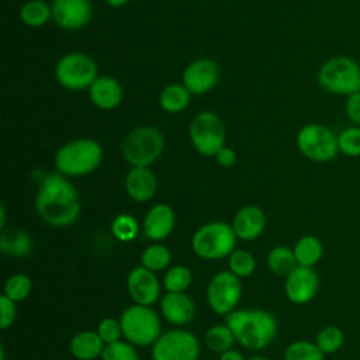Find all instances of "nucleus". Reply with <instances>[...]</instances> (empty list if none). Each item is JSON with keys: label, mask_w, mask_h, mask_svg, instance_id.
Returning <instances> with one entry per match:
<instances>
[{"label": "nucleus", "mask_w": 360, "mask_h": 360, "mask_svg": "<svg viewBox=\"0 0 360 360\" xmlns=\"http://www.w3.org/2000/svg\"><path fill=\"white\" fill-rule=\"evenodd\" d=\"M190 139L200 155L215 156L225 142V125L217 114L200 112L190 124Z\"/></svg>", "instance_id": "9d476101"}, {"label": "nucleus", "mask_w": 360, "mask_h": 360, "mask_svg": "<svg viewBox=\"0 0 360 360\" xmlns=\"http://www.w3.org/2000/svg\"><path fill=\"white\" fill-rule=\"evenodd\" d=\"M0 228H6V210L3 205L0 207Z\"/></svg>", "instance_id": "c03bdc74"}, {"label": "nucleus", "mask_w": 360, "mask_h": 360, "mask_svg": "<svg viewBox=\"0 0 360 360\" xmlns=\"http://www.w3.org/2000/svg\"><path fill=\"white\" fill-rule=\"evenodd\" d=\"M31 290H32L31 278L24 273H15L6 280L3 294L10 300H13L14 302H20L30 295Z\"/></svg>", "instance_id": "473e14b6"}, {"label": "nucleus", "mask_w": 360, "mask_h": 360, "mask_svg": "<svg viewBox=\"0 0 360 360\" xmlns=\"http://www.w3.org/2000/svg\"><path fill=\"white\" fill-rule=\"evenodd\" d=\"M35 208L38 215L51 226H69L80 214L77 190L62 173H48L41 180Z\"/></svg>", "instance_id": "f257e3e1"}, {"label": "nucleus", "mask_w": 360, "mask_h": 360, "mask_svg": "<svg viewBox=\"0 0 360 360\" xmlns=\"http://www.w3.org/2000/svg\"><path fill=\"white\" fill-rule=\"evenodd\" d=\"M315 343L323 354H333L345 345V333L336 325H326L316 333Z\"/></svg>", "instance_id": "c756f323"}, {"label": "nucleus", "mask_w": 360, "mask_h": 360, "mask_svg": "<svg viewBox=\"0 0 360 360\" xmlns=\"http://www.w3.org/2000/svg\"><path fill=\"white\" fill-rule=\"evenodd\" d=\"M152 360H198L200 342L186 329H172L162 333L152 345Z\"/></svg>", "instance_id": "9b49d317"}, {"label": "nucleus", "mask_w": 360, "mask_h": 360, "mask_svg": "<svg viewBox=\"0 0 360 360\" xmlns=\"http://www.w3.org/2000/svg\"><path fill=\"white\" fill-rule=\"evenodd\" d=\"M292 252L298 266L314 267L323 256V245L315 235H304L295 242Z\"/></svg>", "instance_id": "b1692460"}, {"label": "nucleus", "mask_w": 360, "mask_h": 360, "mask_svg": "<svg viewBox=\"0 0 360 360\" xmlns=\"http://www.w3.org/2000/svg\"><path fill=\"white\" fill-rule=\"evenodd\" d=\"M96 332L98 333V336L101 338V340L104 342V345H110L114 342H118L124 338L122 333V326L120 319H114V318H104L98 322Z\"/></svg>", "instance_id": "4c0bfd02"}, {"label": "nucleus", "mask_w": 360, "mask_h": 360, "mask_svg": "<svg viewBox=\"0 0 360 360\" xmlns=\"http://www.w3.org/2000/svg\"><path fill=\"white\" fill-rule=\"evenodd\" d=\"M225 323L232 330L235 340L249 350H263L276 339L278 323L276 316L266 309L242 308L225 316Z\"/></svg>", "instance_id": "f03ea898"}, {"label": "nucleus", "mask_w": 360, "mask_h": 360, "mask_svg": "<svg viewBox=\"0 0 360 360\" xmlns=\"http://www.w3.org/2000/svg\"><path fill=\"white\" fill-rule=\"evenodd\" d=\"M0 250L11 257H25L32 252L31 235L17 226L3 228L0 232Z\"/></svg>", "instance_id": "5701e85b"}, {"label": "nucleus", "mask_w": 360, "mask_h": 360, "mask_svg": "<svg viewBox=\"0 0 360 360\" xmlns=\"http://www.w3.org/2000/svg\"><path fill=\"white\" fill-rule=\"evenodd\" d=\"M236 246V235L231 225L214 221L200 226L191 238L193 252L204 260H219L229 256Z\"/></svg>", "instance_id": "39448f33"}, {"label": "nucleus", "mask_w": 360, "mask_h": 360, "mask_svg": "<svg viewBox=\"0 0 360 360\" xmlns=\"http://www.w3.org/2000/svg\"><path fill=\"white\" fill-rule=\"evenodd\" d=\"M160 314L173 325H187L195 316V304L186 292H166L159 302Z\"/></svg>", "instance_id": "f3484780"}, {"label": "nucleus", "mask_w": 360, "mask_h": 360, "mask_svg": "<svg viewBox=\"0 0 360 360\" xmlns=\"http://www.w3.org/2000/svg\"><path fill=\"white\" fill-rule=\"evenodd\" d=\"M101 360H139V354L132 343L121 339L105 345L101 353Z\"/></svg>", "instance_id": "e433bc0d"}, {"label": "nucleus", "mask_w": 360, "mask_h": 360, "mask_svg": "<svg viewBox=\"0 0 360 360\" xmlns=\"http://www.w3.org/2000/svg\"><path fill=\"white\" fill-rule=\"evenodd\" d=\"M139 225L129 214H120L111 222V232L121 242H131L136 238Z\"/></svg>", "instance_id": "c9c22d12"}, {"label": "nucleus", "mask_w": 360, "mask_h": 360, "mask_svg": "<svg viewBox=\"0 0 360 360\" xmlns=\"http://www.w3.org/2000/svg\"><path fill=\"white\" fill-rule=\"evenodd\" d=\"M91 15L93 8L89 0H53L52 18L63 30L83 28Z\"/></svg>", "instance_id": "dca6fc26"}, {"label": "nucleus", "mask_w": 360, "mask_h": 360, "mask_svg": "<svg viewBox=\"0 0 360 360\" xmlns=\"http://www.w3.org/2000/svg\"><path fill=\"white\" fill-rule=\"evenodd\" d=\"M172 262V253L169 248L160 243H155L148 246L141 255V266L146 267L148 270L158 273L166 270Z\"/></svg>", "instance_id": "cd10ccee"}, {"label": "nucleus", "mask_w": 360, "mask_h": 360, "mask_svg": "<svg viewBox=\"0 0 360 360\" xmlns=\"http://www.w3.org/2000/svg\"><path fill=\"white\" fill-rule=\"evenodd\" d=\"M339 153L347 158H360V127L350 125L338 134Z\"/></svg>", "instance_id": "f704fd0d"}, {"label": "nucleus", "mask_w": 360, "mask_h": 360, "mask_svg": "<svg viewBox=\"0 0 360 360\" xmlns=\"http://www.w3.org/2000/svg\"><path fill=\"white\" fill-rule=\"evenodd\" d=\"M228 267L231 273H233L239 278H245L253 274L256 269V260L249 250L235 249L228 256Z\"/></svg>", "instance_id": "72a5a7b5"}, {"label": "nucleus", "mask_w": 360, "mask_h": 360, "mask_svg": "<svg viewBox=\"0 0 360 360\" xmlns=\"http://www.w3.org/2000/svg\"><path fill=\"white\" fill-rule=\"evenodd\" d=\"M3 360H6V359H3Z\"/></svg>", "instance_id": "49530a36"}, {"label": "nucleus", "mask_w": 360, "mask_h": 360, "mask_svg": "<svg viewBox=\"0 0 360 360\" xmlns=\"http://www.w3.org/2000/svg\"><path fill=\"white\" fill-rule=\"evenodd\" d=\"M219 360H246V359L240 352H238L235 349H229L219 354Z\"/></svg>", "instance_id": "79ce46f5"}, {"label": "nucleus", "mask_w": 360, "mask_h": 360, "mask_svg": "<svg viewBox=\"0 0 360 360\" xmlns=\"http://www.w3.org/2000/svg\"><path fill=\"white\" fill-rule=\"evenodd\" d=\"M325 354L315 342L295 340L284 350V360H323Z\"/></svg>", "instance_id": "2f4dec72"}, {"label": "nucleus", "mask_w": 360, "mask_h": 360, "mask_svg": "<svg viewBox=\"0 0 360 360\" xmlns=\"http://www.w3.org/2000/svg\"><path fill=\"white\" fill-rule=\"evenodd\" d=\"M297 146L307 159L318 163L330 162L339 153L338 135L330 128L316 122L300 128Z\"/></svg>", "instance_id": "6e6552de"}, {"label": "nucleus", "mask_w": 360, "mask_h": 360, "mask_svg": "<svg viewBox=\"0 0 360 360\" xmlns=\"http://www.w3.org/2000/svg\"><path fill=\"white\" fill-rule=\"evenodd\" d=\"M111 7H122L125 6L129 0H105Z\"/></svg>", "instance_id": "37998d69"}, {"label": "nucleus", "mask_w": 360, "mask_h": 360, "mask_svg": "<svg viewBox=\"0 0 360 360\" xmlns=\"http://www.w3.org/2000/svg\"><path fill=\"white\" fill-rule=\"evenodd\" d=\"M89 96L96 107L101 110H112L122 101L124 91L118 80L110 76H101L90 86Z\"/></svg>", "instance_id": "412c9836"}, {"label": "nucleus", "mask_w": 360, "mask_h": 360, "mask_svg": "<svg viewBox=\"0 0 360 360\" xmlns=\"http://www.w3.org/2000/svg\"><path fill=\"white\" fill-rule=\"evenodd\" d=\"M319 290V276L314 267L297 266L284 281V292L295 305L311 302Z\"/></svg>", "instance_id": "ddd939ff"}, {"label": "nucleus", "mask_w": 360, "mask_h": 360, "mask_svg": "<svg viewBox=\"0 0 360 360\" xmlns=\"http://www.w3.org/2000/svg\"><path fill=\"white\" fill-rule=\"evenodd\" d=\"M190 94L191 93L184 87V84H169L159 96L160 107L167 112L183 111L190 101Z\"/></svg>", "instance_id": "a878e982"}, {"label": "nucleus", "mask_w": 360, "mask_h": 360, "mask_svg": "<svg viewBox=\"0 0 360 360\" xmlns=\"http://www.w3.org/2000/svg\"><path fill=\"white\" fill-rule=\"evenodd\" d=\"M297 266L298 264L291 248L276 246L267 255V267L277 276L287 277Z\"/></svg>", "instance_id": "393cba45"}, {"label": "nucleus", "mask_w": 360, "mask_h": 360, "mask_svg": "<svg viewBox=\"0 0 360 360\" xmlns=\"http://www.w3.org/2000/svg\"><path fill=\"white\" fill-rule=\"evenodd\" d=\"M55 76L58 83L65 89H90L97 79V66L89 55L72 52L59 59L55 68Z\"/></svg>", "instance_id": "1a4fd4ad"}, {"label": "nucleus", "mask_w": 360, "mask_h": 360, "mask_svg": "<svg viewBox=\"0 0 360 360\" xmlns=\"http://www.w3.org/2000/svg\"><path fill=\"white\" fill-rule=\"evenodd\" d=\"M174 211L167 204L153 205L143 218V233L152 240L166 239L174 228Z\"/></svg>", "instance_id": "6ab92c4d"}, {"label": "nucleus", "mask_w": 360, "mask_h": 360, "mask_svg": "<svg viewBox=\"0 0 360 360\" xmlns=\"http://www.w3.org/2000/svg\"><path fill=\"white\" fill-rule=\"evenodd\" d=\"M204 342H205V346L211 352L221 354L229 349H233V343L236 340H235L232 330L229 329V326L226 323H218V325L211 326L205 332Z\"/></svg>", "instance_id": "bb28decb"}, {"label": "nucleus", "mask_w": 360, "mask_h": 360, "mask_svg": "<svg viewBox=\"0 0 360 360\" xmlns=\"http://www.w3.org/2000/svg\"><path fill=\"white\" fill-rule=\"evenodd\" d=\"M127 290L135 304L152 307L160 298V281L156 273L143 266L134 267L127 277Z\"/></svg>", "instance_id": "4468645a"}, {"label": "nucleus", "mask_w": 360, "mask_h": 360, "mask_svg": "<svg viewBox=\"0 0 360 360\" xmlns=\"http://www.w3.org/2000/svg\"><path fill=\"white\" fill-rule=\"evenodd\" d=\"M240 297V280L229 270L215 273L207 285V302L210 308L218 315L226 316L235 311Z\"/></svg>", "instance_id": "f8f14e48"}, {"label": "nucleus", "mask_w": 360, "mask_h": 360, "mask_svg": "<svg viewBox=\"0 0 360 360\" xmlns=\"http://www.w3.org/2000/svg\"><path fill=\"white\" fill-rule=\"evenodd\" d=\"M345 112L352 125L360 127V91H356L346 97Z\"/></svg>", "instance_id": "ea45409f"}, {"label": "nucleus", "mask_w": 360, "mask_h": 360, "mask_svg": "<svg viewBox=\"0 0 360 360\" xmlns=\"http://www.w3.org/2000/svg\"><path fill=\"white\" fill-rule=\"evenodd\" d=\"M20 17L28 27H41L52 17V7L42 0H30L22 4Z\"/></svg>", "instance_id": "c85d7f7f"}, {"label": "nucleus", "mask_w": 360, "mask_h": 360, "mask_svg": "<svg viewBox=\"0 0 360 360\" xmlns=\"http://www.w3.org/2000/svg\"><path fill=\"white\" fill-rule=\"evenodd\" d=\"M125 190L134 201L145 202L155 195L158 180L149 167H132L125 177Z\"/></svg>", "instance_id": "aec40b11"}, {"label": "nucleus", "mask_w": 360, "mask_h": 360, "mask_svg": "<svg viewBox=\"0 0 360 360\" xmlns=\"http://www.w3.org/2000/svg\"><path fill=\"white\" fill-rule=\"evenodd\" d=\"M165 138L162 132L150 125L134 128L122 141L121 152L132 167H148L163 152Z\"/></svg>", "instance_id": "423d86ee"}, {"label": "nucleus", "mask_w": 360, "mask_h": 360, "mask_svg": "<svg viewBox=\"0 0 360 360\" xmlns=\"http://www.w3.org/2000/svg\"><path fill=\"white\" fill-rule=\"evenodd\" d=\"M105 345L96 330H82L69 342V350L77 360H94L101 357Z\"/></svg>", "instance_id": "4be33fe9"}, {"label": "nucleus", "mask_w": 360, "mask_h": 360, "mask_svg": "<svg viewBox=\"0 0 360 360\" xmlns=\"http://www.w3.org/2000/svg\"><path fill=\"white\" fill-rule=\"evenodd\" d=\"M219 66L212 59H197L183 72V84L191 94H202L214 89L219 80Z\"/></svg>", "instance_id": "2eb2a0df"}, {"label": "nucleus", "mask_w": 360, "mask_h": 360, "mask_svg": "<svg viewBox=\"0 0 360 360\" xmlns=\"http://www.w3.org/2000/svg\"><path fill=\"white\" fill-rule=\"evenodd\" d=\"M318 83L330 94L349 97L360 91V65L346 55L329 58L318 70Z\"/></svg>", "instance_id": "20e7f679"}, {"label": "nucleus", "mask_w": 360, "mask_h": 360, "mask_svg": "<svg viewBox=\"0 0 360 360\" xmlns=\"http://www.w3.org/2000/svg\"><path fill=\"white\" fill-rule=\"evenodd\" d=\"M17 316V305L13 300L1 294L0 297V328L7 329L10 328Z\"/></svg>", "instance_id": "58836bf2"}, {"label": "nucleus", "mask_w": 360, "mask_h": 360, "mask_svg": "<svg viewBox=\"0 0 360 360\" xmlns=\"http://www.w3.org/2000/svg\"><path fill=\"white\" fill-rule=\"evenodd\" d=\"M193 281L191 270L187 266L177 264L165 273L163 277V287L166 292H184Z\"/></svg>", "instance_id": "7c9ffc66"}, {"label": "nucleus", "mask_w": 360, "mask_h": 360, "mask_svg": "<svg viewBox=\"0 0 360 360\" xmlns=\"http://www.w3.org/2000/svg\"><path fill=\"white\" fill-rule=\"evenodd\" d=\"M246 360H270V359L263 357V356H255V357H250V359H246Z\"/></svg>", "instance_id": "a18cd8bd"}, {"label": "nucleus", "mask_w": 360, "mask_h": 360, "mask_svg": "<svg viewBox=\"0 0 360 360\" xmlns=\"http://www.w3.org/2000/svg\"><path fill=\"white\" fill-rule=\"evenodd\" d=\"M238 239L255 240L266 226V215L257 205H245L233 217L231 224Z\"/></svg>", "instance_id": "a211bd4d"}, {"label": "nucleus", "mask_w": 360, "mask_h": 360, "mask_svg": "<svg viewBox=\"0 0 360 360\" xmlns=\"http://www.w3.org/2000/svg\"><path fill=\"white\" fill-rule=\"evenodd\" d=\"M120 322L125 340L134 346H152L162 335L158 314L146 305L134 304L125 308Z\"/></svg>", "instance_id": "0eeeda50"}, {"label": "nucleus", "mask_w": 360, "mask_h": 360, "mask_svg": "<svg viewBox=\"0 0 360 360\" xmlns=\"http://www.w3.org/2000/svg\"><path fill=\"white\" fill-rule=\"evenodd\" d=\"M215 159L218 162L219 166L222 167H232L236 162V153L232 148H228V146H222L218 153L215 155Z\"/></svg>", "instance_id": "a19ab883"}, {"label": "nucleus", "mask_w": 360, "mask_h": 360, "mask_svg": "<svg viewBox=\"0 0 360 360\" xmlns=\"http://www.w3.org/2000/svg\"><path fill=\"white\" fill-rule=\"evenodd\" d=\"M103 160L101 145L90 138H79L62 145L55 155L59 173L66 177L86 176L94 172Z\"/></svg>", "instance_id": "7ed1b4c3"}]
</instances>
